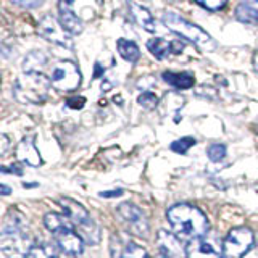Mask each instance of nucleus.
<instances>
[{"label": "nucleus", "mask_w": 258, "mask_h": 258, "mask_svg": "<svg viewBox=\"0 0 258 258\" xmlns=\"http://www.w3.org/2000/svg\"><path fill=\"white\" fill-rule=\"evenodd\" d=\"M168 221L173 234L181 242H194L202 239L208 231V220L197 207L187 204L174 205L168 210Z\"/></svg>", "instance_id": "nucleus-1"}, {"label": "nucleus", "mask_w": 258, "mask_h": 258, "mask_svg": "<svg viewBox=\"0 0 258 258\" xmlns=\"http://www.w3.org/2000/svg\"><path fill=\"white\" fill-rule=\"evenodd\" d=\"M50 86V79L45 78L42 73H24L15 81L13 95L21 103L39 105L47 100Z\"/></svg>", "instance_id": "nucleus-2"}, {"label": "nucleus", "mask_w": 258, "mask_h": 258, "mask_svg": "<svg viewBox=\"0 0 258 258\" xmlns=\"http://www.w3.org/2000/svg\"><path fill=\"white\" fill-rule=\"evenodd\" d=\"M163 23L169 31L176 32V34H179L182 39L189 40L194 45H197L200 50L213 52L216 48L215 39L210 36L207 31H204L200 26H197V24L184 20L182 16H179L177 13L166 12L163 15Z\"/></svg>", "instance_id": "nucleus-3"}, {"label": "nucleus", "mask_w": 258, "mask_h": 258, "mask_svg": "<svg viewBox=\"0 0 258 258\" xmlns=\"http://www.w3.org/2000/svg\"><path fill=\"white\" fill-rule=\"evenodd\" d=\"M34 248V240L24 229H4L0 234V253L5 258H26Z\"/></svg>", "instance_id": "nucleus-4"}, {"label": "nucleus", "mask_w": 258, "mask_h": 258, "mask_svg": "<svg viewBox=\"0 0 258 258\" xmlns=\"http://www.w3.org/2000/svg\"><path fill=\"white\" fill-rule=\"evenodd\" d=\"M50 83L60 92L76 91L81 84V71L73 61H60L52 70Z\"/></svg>", "instance_id": "nucleus-5"}, {"label": "nucleus", "mask_w": 258, "mask_h": 258, "mask_svg": "<svg viewBox=\"0 0 258 258\" xmlns=\"http://www.w3.org/2000/svg\"><path fill=\"white\" fill-rule=\"evenodd\" d=\"M253 245V232L248 228L232 229L224 239L223 255L224 258H242Z\"/></svg>", "instance_id": "nucleus-6"}, {"label": "nucleus", "mask_w": 258, "mask_h": 258, "mask_svg": "<svg viewBox=\"0 0 258 258\" xmlns=\"http://www.w3.org/2000/svg\"><path fill=\"white\" fill-rule=\"evenodd\" d=\"M37 32L44 39H47L48 42H53L56 45H61V47H67V48L73 47L71 34L64 31L60 20H56L52 15H47L40 20L39 26H37Z\"/></svg>", "instance_id": "nucleus-7"}, {"label": "nucleus", "mask_w": 258, "mask_h": 258, "mask_svg": "<svg viewBox=\"0 0 258 258\" xmlns=\"http://www.w3.org/2000/svg\"><path fill=\"white\" fill-rule=\"evenodd\" d=\"M116 210H118V215L129 224V229L134 234H137V236H141V237L147 236V232H149L147 220H145L144 213L136 205L124 202V204H121Z\"/></svg>", "instance_id": "nucleus-8"}, {"label": "nucleus", "mask_w": 258, "mask_h": 258, "mask_svg": "<svg viewBox=\"0 0 258 258\" xmlns=\"http://www.w3.org/2000/svg\"><path fill=\"white\" fill-rule=\"evenodd\" d=\"M157 244L158 248L163 256L166 258H184L187 256L185 255V250L181 244V240L177 239L174 234L168 232V231H160L158 237H157Z\"/></svg>", "instance_id": "nucleus-9"}, {"label": "nucleus", "mask_w": 258, "mask_h": 258, "mask_svg": "<svg viewBox=\"0 0 258 258\" xmlns=\"http://www.w3.org/2000/svg\"><path fill=\"white\" fill-rule=\"evenodd\" d=\"M185 255L187 258H224L220 247L204 237L190 242L185 248Z\"/></svg>", "instance_id": "nucleus-10"}, {"label": "nucleus", "mask_w": 258, "mask_h": 258, "mask_svg": "<svg viewBox=\"0 0 258 258\" xmlns=\"http://www.w3.org/2000/svg\"><path fill=\"white\" fill-rule=\"evenodd\" d=\"M15 157L18 161H23V163H26L29 166L42 165V158H40V153H39L32 137H24V139L16 145Z\"/></svg>", "instance_id": "nucleus-11"}, {"label": "nucleus", "mask_w": 258, "mask_h": 258, "mask_svg": "<svg viewBox=\"0 0 258 258\" xmlns=\"http://www.w3.org/2000/svg\"><path fill=\"white\" fill-rule=\"evenodd\" d=\"M55 240L56 245L70 256H79L84 250V242L78 236L76 231H64L60 234H55Z\"/></svg>", "instance_id": "nucleus-12"}, {"label": "nucleus", "mask_w": 258, "mask_h": 258, "mask_svg": "<svg viewBox=\"0 0 258 258\" xmlns=\"http://www.w3.org/2000/svg\"><path fill=\"white\" fill-rule=\"evenodd\" d=\"M58 204L63 208V215H67L70 218L71 223L75 224V228L91 218V216H89V213H87V210L83 205L78 204L76 200H73L70 197H61L58 200Z\"/></svg>", "instance_id": "nucleus-13"}, {"label": "nucleus", "mask_w": 258, "mask_h": 258, "mask_svg": "<svg viewBox=\"0 0 258 258\" xmlns=\"http://www.w3.org/2000/svg\"><path fill=\"white\" fill-rule=\"evenodd\" d=\"M234 15L240 23L258 24V0H240L234 10Z\"/></svg>", "instance_id": "nucleus-14"}, {"label": "nucleus", "mask_w": 258, "mask_h": 258, "mask_svg": "<svg viewBox=\"0 0 258 258\" xmlns=\"http://www.w3.org/2000/svg\"><path fill=\"white\" fill-rule=\"evenodd\" d=\"M58 10H60V23L64 28V31L70 32L71 36L81 34V32H83V23H81V20L75 15V12L70 10L68 5L64 2H60Z\"/></svg>", "instance_id": "nucleus-15"}, {"label": "nucleus", "mask_w": 258, "mask_h": 258, "mask_svg": "<svg viewBox=\"0 0 258 258\" xmlns=\"http://www.w3.org/2000/svg\"><path fill=\"white\" fill-rule=\"evenodd\" d=\"M44 226L53 232V234H60L64 231H75V224L71 223V220L67 215H60V213H47L44 216Z\"/></svg>", "instance_id": "nucleus-16"}, {"label": "nucleus", "mask_w": 258, "mask_h": 258, "mask_svg": "<svg viewBox=\"0 0 258 258\" xmlns=\"http://www.w3.org/2000/svg\"><path fill=\"white\" fill-rule=\"evenodd\" d=\"M75 231L78 232V236L83 239V242L87 245H95L100 242V229L92 218H89L87 221L76 226Z\"/></svg>", "instance_id": "nucleus-17"}, {"label": "nucleus", "mask_w": 258, "mask_h": 258, "mask_svg": "<svg viewBox=\"0 0 258 258\" xmlns=\"http://www.w3.org/2000/svg\"><path fill=\"white\" fill-rule=\"evenodd\" d=\"M129 8H131V15L134 16V20L136 23L139 24V26L145 31H149V32H155V20L152 18V15L150 12L147 10V8H144L141 5H137V4H129Z\"/></svg>", "instance_id": "nucleus-18"}, {"label": "nucleus", "mask_w": 258, "mask_h": 258, "mask_svg": "<svg viewBox=\"0 0 258 258\" xmlns=\"http://www.w3.org/2000/svg\"><path fill=\"white\" fill-rule=\"evenodd\" d=\"M163 81L169 86L176 89H190L196 84L192 73H173V71H165L163 73Z\"/></svg>", "instance_id": "nucleus-19"}, {"label": "nucleus", "mask_w": 258, "mask_h": 258, "mask_svg": "<svg viewBox=\"0 0 258 258\" xmlns=\"http://www.w3.org/2000/svg\"><path fill=\"white\" fill-rule=\"evenodd\" d=\"M116 47H118L119 55L123 56V58H124L126 61H129V63H136L137 60L141 58V50H139V47H137L136 42H133V40L118 39Z\"/></svg>", "instance_id": "nucleus-20"}, {"label": "nucleus", "mask_w": 258, "mask_h": 258, "mask_svg": "<svg viewBox=\"0 0 258 258\" xmlns=\"http://www.w3.org/2000/svg\"><path fill=\"white\" fill-rule=\"evenodd\" d=\"M147 48L149 52L155 56L157 60H163L171 52V42L169 40H165V39H150L147 42Z\"/></svg>", "instance_id": "nucleus-21"}, {"label": "nucleus", "mask_w": 258, "mask_h": 258, "mask_svg": "<svg viewBox=\"0 0 258 258\" xmlns=\"http://www.w3.org/2000/svg\"><path fill=\"white\" fill-rule=\"evenodd\" d=\"M47 63V56L42 52H31L23 61L24 73H39V70Z\"/></svg>", "instance_id": "nucleus-22"}, {"label": "nucleus", "mask_w": 258, "mask_h": 258, "mask_svg": "<svg viewBox=\"0 0 258 258\" xmlns=\"http://www.w3.org/2000/svg\"><path fill=\"white\" fill-rule=\"evenodd\" d=\"M24 224H26V218L18 210L10 208L4 220V229H24Z\"/></svg>", "instance_id": "nucleus-23"}, {"label": "nucleus", "mask_w": 258, "mask_h": 258, "mask_svg": "<svg viewBox=\"0 0 258 258\" xmlns=\"http://www.w3.org/2000/svg\"><path fill=\"white\" fill-rule=\"evenodd\" d=\"M192 145H196V139L190 136H185V137H181V139L174 141L171 145H169V149L176 153H185L192 147Z\"/></svg>", "instance_id": "nucleus-24"}, {"label": "nucleus", "mask_w": 258, "mask_h": 258, "mask_svg": "<svg viewBox=\"0 0 258 258\" xmlns=\"http://www.w3.org/2000/svg\"><path fill=\"white\" fill-rule=\"evenodd\" d=\"M137 103H139L141 107L145 108V110H153L158 105V97L155 94L145 91V92H142L139 97H137Z\"/></svg>", "instance_id": "nucleus-25"}, {"label": "nucleus", "mask_w": 258, "mask_h": 258, "mask_svg": "<svg viewBox=\"0 0 258 258\" xmlns=\"http://www.w3.org/2000/svg\"><path fill=\"white\" fill-rule=\"evenodd\" d=\"M26 258H58L55 253V250H52V247L47 245H37L29 252V255Z\"/></svg>", "instance_id": "nucleus-26"}, {"label": "nucleus", "mask_w": 258, "mask_h": 258, "mask_svg": "<svg viewBox=\"0 0 258 258\" xmlns=\"http://www.w3.org/2000/svg\"><path fill=\"white\" fill-rule=\"evenodd\" d=\"M207 155L212 161H221L226 157V145L224 144H213L207 149Z\"/></svg>", "instance_id": "nucleus-27"}, {"label": "nucleus", "mask_w": 258, "mask_h": 258, "mask_svg": "<svg viewBox=\"0 0 258 258\" xmlns=\"http://www.w3.org/2000/svg\"><path fill=\"white\" fill-rule=\"evenodd\" d=\"M121 258H150V255L145 252V248L136 245V244H129L124 252H123V256Z\"/></svg>", "instance_id": "nucleus-28"}, {"label": "nucleus", "mask_w": 258, "mask_h": 258, "mask_svg": "<svg viewBox=\"0 0 258 258\" xmlns=\"http://www.w3.org/2000/svg\"><path fill=\"white\" fill-rule=\"evenodd\" d=\"M199 5H202L207 10H212V12H216V10H221V8L226 7L228 4V0H196Z\"/></svg>", "instance_id": "nucleus-29"}, {"label": "nucleus", "mask_w": 258, "mask_h": 258, "mask_svg": "<svg viewBox=\"0 0 258 258\" xmlns=\"http://www.w3.org/2000/svg\"><path fill=\"white\" fill-rule=\"evenodd\" d=\"M10 2L21 8H37L42 5V0H10Z\"/></svg>", "instance_id": "nucleus-30"}, {"label": "nucleus", "mask_w": 258, "mask_h": 258, "mask_svg": "<svg viewBox=\"0 0 258 258\" xmlns=\"http://www.w3.org/2000/svg\"><path fill=\"white\" fill-rule=\"evenodd\" d=\"M86 103V99L84 97H71V99L67 100V105L70 108H75V110H81L84 107Z\"/></svg>", "instance_id": "nucleus-31"}, {"label": "nucleus", "mask_w": 258, "mask_h": 258, "mask_svg": "<svg viewBox=\"0 0 258 258\" xmlns=\"http://www.w3.org/2000/svg\"><path fill=\"white\" fill-rule=\"evenodd\" d=\"M0 173H8V174H18L21 176L23 171L18 166H0Z\"/></svg>", "instance_id": "nucleus-32"}, {"label": "nucleus", "mask_w": 258, "mask_h": 258, "mask_svg": "<svg viewBox=\"0 0 258 258\" xmlns=\"http://www.w3.org/2000/svg\"><path fill=\"white\" fill-rule=\"evenodd\" d=\"M8 145H10V141H8V137L5 134L0 133V155H4V153L8 150Z\"/></svg>", "instance_id": "nucleus-33"}, {"label": "nucleus", "mask_w": 258, "mask_h": 258, "mask_svg": "<svg viewBox=\"0 0 258 258\" xmlns=\"http://www.w3.org/2000/svg\"><path fill=\"white\" fill-rule=\"evenodd\" d=\"M99 196H100V197H105V199H113V197L123 196V190H121V189H116V190H107V192H100Z\"/></svg>", "instance_id": "nucleus-34"}, {"label": "nucleus", "mask_w": 258, "mask_h": 258, "mask_svg": "<svg viewBox=\"0 0 258 258\" xmlns=\"http://www.w3.org/2000/svg\"><path fill=\"white\" fill-rule=\"evenodd\" d=\"M242 258H258V245L252 247Z\"/></svg>", "instance_id": "nucleus-35"}, {"label": "nucleus", "mask_w": 258, "mask_h": 258, "mask_svg": "<svg viewBox=\"0 0 258 258\" xmlns=\"http://www.w3.org/2000/svg\"><path fill=\"white\" fill-rule=\"evenodd\" d=\"M95 70H94V78H100L102 75H103V71H105V68H102V64L100 63H95V67H94Z\"/></svg>", "instance_id": "nucleus-36"}, {"label": "nucleus", "mask_w": 258, "mask_h": 258, "mask_svg": "<svg viewBox=\"0 0 258 258\" xmlns=\"http://www.w3.org/2000/svg\"><path fill=\"white\" fill-rule=\"evenodd\" d=\"M12 194V189L8 187L5 184H0V196H10Z\"/></svg>", "instance_id": "nucleus-37"}, {"label": "nucleus", "mask_w": 258, "mask_h": 258, "mask_svg": "<svg viewBox=\"0 0 258 258\" xmlns=\"http://www.w3.org/2000/svg\"><path fill=\"white\" fill-rule=\"evenodd\" d=\"M253 64H255V70L258 71V52H256V55H255V58H253Z\"/></svg>", "instance_id": "nucleus-38"}, {"label": "nucleus", "mask_w": 258, "mask_h": 258, "mask_svg": "<svg viewBox=\"0 0 258 258\" xmlns=\"http://www.w3.org/2000/svg\"><path fill=\"white\" fill-rule=\"evenodd\" d=\"M24 187H37V184H36V182H32V184H24Z\"/></svg>", "instance_id": "nucleus-39"}, {"label": "nucleus", "mask_w": 258, "mask_h": 258, "mask_svg": "<svg viewBox=\"0 0 258 258\" xmlns=\"http://www.w3.org/2000/svg\"><path fill=\"white\" fill-rule=\"evenodd\" d=\"M63 2H64V4H67V5H71L73 2H75V0H63Z\"/></svg>", "instance_id": "nucleus-40"}, {"label": "nucleus", "mask_w": 258, "mask_h": 258, "mask_svg": "<svg viewBox=\"0 0 258 258\" xmlns=\"http://www.w3.org/2000/svg\"><path fill=\"white\" fill-rule=\"evenodd\" d=\"M158 258H166V256H163V255H160V256H158Z\"/></svg>", "instance_id": "nucleus-41"}, {"label": "nucleus", "mask_w": 258, "mask_h": 258, "mask_svg": "<svg viewBox=\"0 0 258 258\" xmlns=\"http://www.w3.org/2000/svg\"><path fill=\"white\" fill-rule=\"evenodd\" d=\"M0 81H2V76H0Z\"/></svg>", "instance_id": "nucleus-42"}]
</instances>
